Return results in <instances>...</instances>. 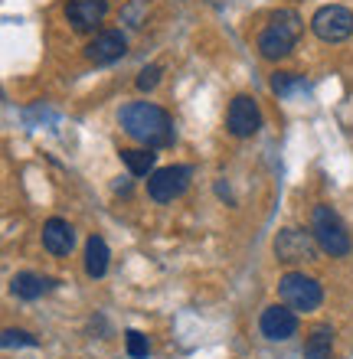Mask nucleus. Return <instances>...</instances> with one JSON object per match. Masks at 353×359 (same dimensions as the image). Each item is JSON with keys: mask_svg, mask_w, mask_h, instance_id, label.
I'll use <instances>...</instances> for the list:
<instances>
[{"mask_svg": "<svg viewBox=\"0 0 353 359\" xmlns=\"http://www.w3.org/2000/svg\"><path fill=\"white\" fill-rule=\"evenodd\" d=\"M124 53H128V39H124L121 29H105V33H98V36L86 46V59L95 62V66L118 62Z\"/></svg>", "mask_w": 353, "mask_h": 359, "instance_id": "9d476101", "label": "nucleus"}, {"mask_svg": "<svg viewBox=\"0 0 353 359\" xmlns=\"http://www.w3.org/2000/svg\"><path fill=\"white\" fill-rule=\"evenodd\" d=\"M278 294H281V301H285L291 311H301V313L317 311L321 301H324V291H321L317 278H311V274H305V271L281 274V281H278Z\"/></svg>", "mask_w": 353, "mask_h": 359, "instance_id": "7ed1b4c3", "label": "nucleus"}, {"mask_svg": "<svg viewBox=\"0 0 353 359\" xmlns=\"http://www.w3.org/2000/svg\"><path fill=\"white\" fill-rule=\"evenodd\" d=\"M108 258H112V252H108L105 238H98V236L88 238L86 242V274L88 278H105Z\"/></svg>", "mask_w": 353, "mask_h": 359, "instance_id": "4468645a", "label": "nucleus"}, {"mask_svg": "<svg viewBox=\"0 0 353 359\" xmlns=\"http://www.w3.org/2000/svg\"><path fill=\"white\" fill-rule=\"evenodd\" d=\"M144 13H147V0H131V4L121 10V20L128 23V27H141Z\"/></svg>", "mask_w": 353, "mask_h": 359, "instance_id": "aec40b11", "label": "nucleus"}, {"mask_svg": "<svg viewBox=\"0 0 353 359\" xmlns=\"http://www.w3.org/2000/svg\"><path fill=\"white\" fill-rule=\"evenodd\" d=\"M311 232H314L321 252H327L331 258H344L347 252H350V236H347L344 222L337 219V212L331 206H314Z\"/></svg>", "mask_w": 353, "mask_h": 359, "instance_id": "20e7f679", "label": "nucleus"}, {"mask_svg": "<svg viewBox=\"0 0 353 359\" xmlns=\"http://www.w3.org/2000/svg\"><path fill=\"white\" fill-rule=\"evenodd\" d=\"M331 353H334V330L314 327L305 340V359H331Z\"/></svg>", "mask_w": 353, "mask_h": 359, "instance_id": "dca6fc26", "label": "nucleus"}, {"mask_svg": "<svg viewBox=\"0 0 353 359\" xmlns=\"http://www.w3.org/2000/svg\"><path fill=\"white\" fill-rule=\"evenodd\" d=\"M121 161L131 177H151L157 167V154L151 147H131V151H121Z\"/></svg>", "mask_w": 353, "mask_h": 359, "instance_id": "2eb2a0df", "label": "nucleus"}, {"mask_svg": "<svg viewBox=\"0 0 353 359\" xmlns=\"http://www.w3.org/2000/svg\"><path fill=\"white\" fill-rule=\"evenodd\" d=\"M226 128H229L232 137H252L262 128V111L252 95H236L229 102V111H226Z\"/></svg>", "mask_w": 353, "mask_h": 359, "instance_id": "6e6552de", "label": "nucleus"}, {"mask_svg": "<svg viewBox=\"0 0 353 359\" xmlns=\"http://www.w3.org/2000/svg\"><path fill=\"white\" fill-rule=\"evenodd\" d=\"M157 82H161V66L141 69V76H138V88H141V92H151V88H157Z\"/></svg>", "mask_w": 353, "mask_h": 359, "instance_id": "412c9836", "label": "nucleus"}, {"mask_svg": "<svg viewBox=\"0 0 353 359\" xmlns=\"http://www.w3.org/2000/svg\"><path fill=\"white\" fill-rule=\"evenodd\" d=\"M317 238L311 232H301V229H285V232H278L275 238V255L278 262H288V265H295V262H314L317 258Z\"/></svg>", "mask_w": 353, "mask_h": 359, "instance_id": "0eeeda50", "label": "nucleus"}, {"mask_svg": "<svg viewBox=\"0 0 353 359\" xmlns=\"http://www.w3.org/2000/svg\"><path fill=\"white\" fill-rule=\"evenodd\" d=\"M124 343H128V356H131V359H147V353H151L147 337H144V333H138V330L124 333Z\"/></svg>", "mask_w": 353, "mask_h": 359, "instance_id": "a211bd4d", "label": "nucleus"}, {"mask_svg": "<svg viewBox=\"0 0 353 359\" xmlns=\"http://www.w3.org/2000/svg\"><path fill=\"white\" fill-rule=\"evenodd\" d=\"M53 284H56V281H49V278H39V274H33V271H20V274H13V281H10V291L17 294L20 301H36V297H43V294L53 291Z\"/></svg>", "mask_w": 353, "mask_h": 359, "instance_id": "ddd939ff", "label": "nucleus"}, {"mask_svg": "<svg viewBox=\"0 0 353 359\" xmlns=\"http://www.w3.org/2000/svg\"><path fill=\"white\" fill-rule=\"evenodd\" d=\"M311 29L321 43H344L353 33V13L340 4H327L311 17Z\"/></svg>", "mask_w": 353, "mask_h": 359, "instance_id": "39448f33", "label": "nucleus"}, {"mask_svg": "<svg viewBox=\"0 0 353 359\" xmlns=\"http://www.w3.org/2000/svg\"><path fill=\"white\" fill-rule=\"evenodd\" d=\"M36 337H29L27 330H13V327H10V330H4V337H0V346H4V350H13V346H36Z\"/></svg>", "mask_w": 353, "mask_h": 359, "instance_id": "6ab92c4d", "label": "nucleus"}, {"mask_svg": "<svg viewBox=\"0 0 353 359\" xmlns=\"http://www.w3.org/2000/svg\"><path fill=\"white\" fill-rule=\"evenodd\" d=\"M305 88V82H301V76H295V72H275L272 76V92L275 95H295Z\"/></svg>", "mask_w": 353, "mask_h": 359, "instance_id": "f3484780", "label": "nucleus"}, {"mask_svg": "<svg viewBox=\"0 0 353 359\" xmlns=\"http://www.w3.org/2000/svg\"><path fill=\"white\" fill-rule=\"evenodd\" d=\"M121 128L131 141L144 144V147H167L173 144V121L161 104L154 102H131L121 108Z\"/></svg>", "mask_w": 353, "mask_h": 359, "instance_id": "f257e3e1", "label": "nucleus"}, {"mask_svg": "<svg viewBox=\"0 0 353 359\" xmlns=\"http://www.w3.org/2000/svg\"><path fill=\"white\" fill-rule=\"evenodd\" d=\"M258 330H262L265 340L285 343V340H291V337L298 333V317H295V311H291L288 304H272V307H265L262 317H258Z\"/></svg>", "mask_w": 353, "mask_h": 359, "instance_id": "1a4fd4ad", "label": "nucleus"}, {"mask_svg": "<svg viewBox=\"0 0 353 359\" xmlns=\"http://www.w3.org/2000/svg\"><path fill=\"white\" fill-rule=\"evenodd\" d=\"M190 177H193L190 167H161V170H154L147 177V196L154 203H173L177 196L187 193Z\"/></svg>", "mask_w": 353, "mask_h": 359, "instance_id": "423d86ee", "label": "nucleus"}, {"mask_svg": "<svg viewBox=\"0 0 353 359\" xmlns=\"http://www.w3.org/2000/svg\"><path fill=\"white\" fill-rule=\"evenodd\" d=\"M108 0H69L66 4V20L72 23L76 33H92V29L105 20Z\"/></svg>", "mask_w": 353, "mask_h": 359, "instance_id": "9b49d317", "label": "nucleus"}, {"mask_svg": "<svg viewBox=\"0 0 353 359\" xmlns=\"http://www.w3.org/2000/svg\"><path fill=\"white\" fill-rule=\"evenodd\" d=\"M298 36H301V17L295 10H278L272 13L268 27L258 33V53L265 59H285L295 49Z\"/></svg>", "mask_w": 353, "mask_h": 359, "instance_id": "f03ea898", "label": "nucleus"}, {"mask_svg": "<svg viewBox=\"0 0 353 359\" xmlns=\"http://www.w3.org/2000/svg\"><path fill=\"white\" fill-rule=\"evenodd\" d=\"M72 245H76V229L66 219H49L43 226V248L49 255H69Z\"/></svg>", "mask_w": 353, "mask_h": 359, "instance_id": "f8f14e48", "label": "nucleus"}]
</instances>
